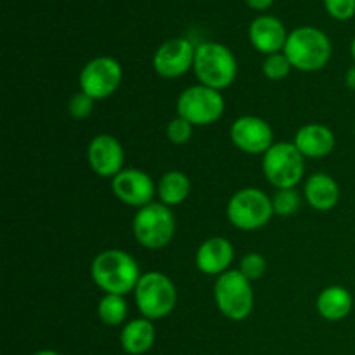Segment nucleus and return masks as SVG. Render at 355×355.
<instances>
[{
    "mask_svg": "<svg viewBox=\"0 0 355 355\" xmlns=\"http://www.w3.org/2000/svg\"><path fill=\"white\" fill-rule=\"evenodd\" d=\"M92 279L106 295H127L135 290L141 270L134 257L121 250H106L94 259Z\"/></svg>",
    "mask_w": 355,
    "mask_h": 355,
    "instance_id": "f257e3e1",
    "label": "nucleus"
},
{
    "mask_svg": "<svg viewBox=\"0 0 355 355\" xmlns=\"http://www.w3.org/2000/svg\"><path fill=\"white\" fill-rule=\"evenodd\" d=\"M284 54L298 71H319L331 59V42L318 28H297L288 35Z\"/></svg>",
    "mask_w": 355,
    "mask_h": 355,
    "instance_id": "f03ea898",
    "label": "nucleus"
},
{
    "mask_svg": "<svg viewBox=\"0 0 355 355\" xmlns=\"http://www.w3.org/2000/svg\"><path fill=\"white\" fill-rule=\"evenodd\" d=\"M194 73L201 85L214 90H224L232 85L238 75L234 54L225 45L205 42L198 45L194 55Z\"/></svg>",
    "mask_w": 355,
    "mask_h": 355,
    "instance_id": "7ed1b4c3",
    "label": "nucleus"
},
{
    "mask_svg": "<svg viewBox=\"0 0 355 355\" xmlns=\"http://www.w3.org/2000/svg\"><path fill=\"white\" fill-rule=\"evenodd\" d=\"M134 293L139 312L149 321L166 318L177 304L175 284L163 272L142 274Z\"/></svg>",
    "mask_w": 355,
    "mask_h": 355,
    "instance_id": "20e7f679",
    "label": "nucleus"
},
{
    "mask_svg": "<svg viewBox=\"0 0 355 355\" xmlns=\"http://www.w3.org/2000/svg\"><path fill=\"white\" fill-rule=\"evenodd\" d=\"M132 229L139 245L148 250H159L172 241L175 234V218L166 205L153 201L139 208Z\"/></svg>",
    "mask_w": 355,
    "mask_h": 355,
    "instance_id": "39448f33",
    "label": "nucleus"
},
{
    "mask_svg": "<svg viewBox=\"0 0 355 355\" xmlns=\"http://www.w3.org/2000/svg\"><path fill=\"white\" fill-rule=\"evenodd\" d=\"M218 311L231 321H245L253 311L252 281L239 270H227L217 277L214 288Z\"/></svg>",
    "mask_w": 355,
    "mask_h": 355,
    "instance_id": "423d86ee",
    "label": "nucleus"
},
{
    "mask_svg": "<svg viewBox=\"0 0 355 355\" xmlns=\"http://www.w3.org/2000/svg\"><path fill=\"white\" fill-rule=\"evenodd\" d=\"M274 215L272 200L257 187L238 191L227 203V218L241 231H257Z\"/></svg>",
    "mask_w": 355,
    "mask_h": 355,
    "instance_id": "0eeeda50",
    "label": "nucleus"
},
{
    "mask_svg": "<svg viewBox=\"0 0 355 355\" xmlns=\"http://www.w3.org/2000/svg\"><path fill=\"white\" fill-rule=\"evenodd\" d=\"M305 156L291 142H277L263 155L262 168L277 189H293L305 172Z\"/></svg>",
    "mask_w": 355,
    "mask_h": 355,
    "instance_id": "6e6552de",
    "label": "nucleus"
},
{
    "mask_svg": "<svg viewBox=\"0 0 355 355\" xmlns=\"http://www.w3.org/2000/svg\"><path fill=\"white\" fill-rule=\"evenodd\" d=\"M224 97L218 90L205 85H194L184 90L177 99V113L196 127L211 125L224 114Z\"/></svg>",
    "mask_w": 355,
    "mask_h": 355,
    "instance_id": "1a4fd4ad",
    "label": "nucleus"
},
{
    "mask_svg": "<svg viewBox=\"0 0 355 355\" xmlns=\"http://www.w3.org/2000/svg\"><path fill=\"white\" fill-rule=\"evenodd\" d=\"M123 71L116 59L101 55L87 62L80 73V89L94 101L107 99L120 87Z\"/></svg>",
    "mask_w": 355,
    "mask_h": 355,
    "instance_id": "9d476101",
    "label": "nucleus"
},
{
    "mask_svg": "<svg viewBox=\"0 0 355 355\" xmlns=\"http://www.w3.org/2000/svg\"><path fill=\"white\" fill-rule=\"evenodd\" d=\"M196 49L187 38H173L156 51L153 66L163 78H179L194 66Z\"/></svg>",
    "mask_w": 355,
    "mask_h": 355,
    "instance_id": "9b49d317",
    "label": "nucleus"
},
{
    "mask_svg": "<svg viewBox=\"0 0 355 355\" xmlns=\"http://www.w3.org/2000/svg\"><path fill=\"white\" fill-rule=\"evenodd\" d=\"M231 141L248 155H266L272 148V128L259 116H241L232 123Z\"/></svg>",
    "mask_w": 355,
    "mask_h": 355,
    "instance_id": "f8f14e48",
    "label": "nucleus"
},
{
    "mask_svg": "<svg viewBox=\"0 0 355 355\" xmlns=\"http://www.w3.org/2000/svg\"><path fill=\"white\" fill-rule=\"evenodd\" d=\"M111 189L114 196L128 207L142 208L153 203L155 196V182L151 177L135 168H125L114 175L111 180Z\"/></svg>",
    "mask_w": 355,
    "mask_h": 355,
    "instance_id": "ddd939ff",
    "label": "nucleus"
},
{
    "mask_svg": "<svg viewBox=\"0 0 355 355\" xmlns=\"http://www.w3.org/2000/svg\"><path fill=\"white\" fill-rule=\"evenodd\" d=\"M87 158L90 168L101 177H114L123 170V148L113 135H96L87 149Z\"/></svg>",
    "mask_w": 355,
    "mask_h": 355,
    "instance_id": "4468645a",
    "label": "nucleus"
},
{
    "mask_svg": "<svg viewBox=\"0 0 355 355\" xmlns=\"http://www.w3.org/2000/svg\"><path fill=\"white\" fill-rule=\"evenodd\" d=\"M234 259V248L225 238H210L198 248L196 266L208 276H220L227 272Z\"/></svg>",
    "mask_w": 355,
    "mask_h": 355,
    "instance_id": "2eb2a0df",
    "label": "nucleus"
},
{
    "mask_svg": "<svg viewBox=\"0 0 355 355\" xmlns=\"http://www.w3.org/2000/svg\"><path fill=\"white\" fill-rule=\"evenodd\" d=\"M288 40L283 23L272 16L257 17L250 26V42L262 54H277Z\"/></svg>",
    "mask_w": 355,
    "mask_h": 355,
    "instance_id": "dca6fc26",
    "label": "nucleus"
},
{
    "mask_svg": "<svg viewBox=\"0 0 355 355\" xmlns=\"http://www.w3.org/2000/svg\"><path fill=\"white\" fill-rule=\"evenodd\" d=\"M293 144L305 158H324L335 149V134L326 125L311 123L297 132Z\"/></svg>",
    "mask_w": 355,
    "mask_h": 355,
    "instance_id": "f3484780",
    "label": "nucleus"
},
{
    "mask_svg": "<svg viewBox=\"0 0 355 355\" xmlns=\"http://www.w3.org/2000/svg\"><path fill=\"white\" fill-rule=\"evenodd\" d=\"M305 200L314 210H333L340 200L338 184L328 173H314L305 182Z\"/></svg>",
    "mask_w": 355,
    "mask_h": 355,
    "instance_id": "a211bd4d",
    "label": "nucleus"
},
{
    "mask_svg": "<svg viewBox=\"0 0 355 355\" xmlns=\"http://www.w3.org/2000/svg\"><path fill=\"white\" fill-rule=\"evenodd\" d=\"M156 338V329L153 321L142 318V319H134L128 324H125V328L121 329L120 335V343L121 349L130 355H142L151 350V347L155 345Z\"/></svg>",
    "mask_w": 355,
    "mask_h": 355,
    "instance_id": "6ab92c4d",
    "label": "nucleus"
},
{
    "mask_svg": "<svg viewBox=\"0 0 355 355\" xmlns=\"http://www.w3.org/2000/svg\"><path fill=\"white\" fill-rule=\"evenodd\" d=\"M318 311L326 321H342L352 311V295L343 286H328L319 293Z\"/></svg>",
    "mask_w": 355,
    "mask_h": 355,
    "instance_id": "aec40b11",
    "label": "nucleus"
},
{
    "mask_svg": "<svg viewBox=\"0 0 355 355\" xmlns=\"http://www.w3.org/2000/svg\"><path fill=\"white\" fill-rule=\"evenodd\" d=\"M191 193V182L189 177L182 172H172L165 173L158 184V194L159 200L166 207H173V205H180Z\"/></svg>",
    "mask_w": 355,
    "mask_h": 355,
    "instance_id": "412c9836",
    "label": "nucleus"
},
{
    "mask_svg": "<svg viewBox=\"0 0 355 355\" xmlns=\"http://www.w3.org/2000/svg\"><path fill=\"white\" fill-rule=\"evenodd\" d=\"M127 302L123 300L121 295H106V297L101 298L99 305H97L99 319L107 326L121 324L127 318Z\"/></svg>",
    "mask_w": 355,
    "mask_h": 355,
    "instance_id": "4be33fe9",
    "label": "nucleus"
},
{
    "mask_svg": "<svg viewBox=\"0 0 355 355\" xmlns=\"http://www.w3.org/2000/svg\"><path fill=\"white\" fill-rule=\"evenodd\" d=\"M291 68H293V66H291L286 54H279V52H277V54L267 55L266 61H263L262 64L263 75L269 80H274V82L286 78V76L290 75Z\"/></svg>",
    "mask_w": 355,
    "mask_h": 355,
    "instance_id": "5701e85b",
    "label": "nucleus"
},
{
    "mask_svg": "<svg viewBox=\"0 0 355 355\" xmlns=\"http://www.w3.org/2000/svg\"><path fill=\"white\" fill-rule=\"evenodd\" d=\"M272 207L274 214L288 217V215L295 214L300 207V194L295 189H277V193L272 198Z\"/></svg>",
    "mask_w": 355,
    "mask_h": 355,
    "instance_id": "b1692460",
    "label": "nucleus"
},
{
    "mask_svg": "<svg viewBox=\"0 0 355 355\" xmlns=\"http://www.w3.org/2000/svg\"><path fill=\"white\" fill-rule=\"evenodd\" d=\"M266 267V259H263L260 253H248V255L243 257L241 266H239V272H241L248 281H255L263 276Z\"/></svg>",
    "mask_w": 355,
    "mask_h": 355,
    "instance_id": "393cba45",
    "label": "nucleus"
},
{
    "mask_svg": "<svg viewBox=\"0 0 355 355\" xmlns=\"http://www.w3.org/2000/svg\"><path fill=\"white\" fill-rule=\"evenodd\" d=\"M191 134H193V125L180 116L173 118L166 127V137L173 144H186L191 139Z\"/></svg>",
    "mask_w": 355,
    "mask_h": 355,
    "instance_id": "a878e982",
    "label": "nucleus"
},
{
    "mask_svg": "<svg viewBox=\"0 0 355 355\" xmlns=\"http://www.w3.org/2000/svg\"><path fill=\"white\" fill-rule=\"evenodd\" d=\"M94 110V99L90 96H87L85 92H78L69 99L68 111L75 120H85L92 114Z\"/></svg>",
    "mask_w": 355,
    "mask_h": 355,
    "instance_id": "bb28decb",
    "label": "nucleus"
},
{
    "mask_svg": "<svg viewBox=\"0 0 355 355\" xmlns=\"http://www.w3.org/2000/svg\"><path fill=\"white\" fill-rule=\"evenodd\" d=\"M329 16L338 21H347L355 14V0H324Z\"/></svg>",
    "mask_w": 355,
    "mask_h": 355,
    "instance_id": "cd10ccee",
    "label": "nucleus"
},
{
    "mask_svg": "<svg viewBox=\"0 0 355 355\" xmlns=\"http://www.w3.org/2000/svg\"><path fill=\"white\" fill-rule=\"evenodd\" d=\"M274 0H246V3H248L252 9H259V10H263V9H269L270 6H272Z\"/></svg>",
    "mask_w": 355,
    "mask_h": 355,
    "instance_id": "c85d7f7f",
    "label": "nucleus"
},
{
    "mask_svg": "<svg viewBox=\"0 0 355 355\" xmlns=\"http://www.w3.org/2000/svg\"><path fill=\"white\" fill-rule=\"evenodd\" d=\"M345 83H347V87H349V89L355 90V66H352V68H350L349 71H347Z\"/></svg>",
    "mask_w": 355,
    "mask_h": 355,
    "instance_id": "c756f323",
    "label": "nucleus"
},
{
    "mask_svg": "<svg viewBox=\"0 0 355 355\" xmlns=\"http://www.w3.org/2000/svg\"><path fill=\"white\" fill-rule=\"evenodd\" d=\"M33 355H59V354L54 352V350H40V352H37Z\"/></svg>",
    "mask_w": 355,
    "mask_h": 355,
    "instance_id": "7c9ffc66",
    "label": "nucleus"
},
{
    "mask_svg": "<svg viewBox=\"0 0 355 355\" xmlns=\"http://www.w3.org/2000/svg\"><path fill=\"white\" fill-rule=\"evenodd\" d=\"M352 58H354V61H355V38H354V42H352Z\"/></svg>",
    "mask_w": 355,
    "mask_h": 355,
    "instance_id": "2f4dec72",
    "label": "nucleus"
}]
</instances>
